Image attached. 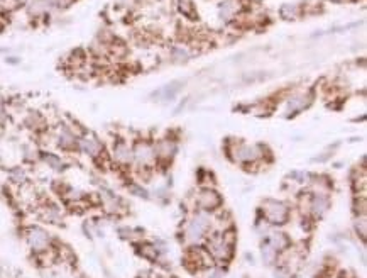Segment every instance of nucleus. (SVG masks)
Segmentation results:
<instances>
[{
    "label": "nucleus",
    "instance_id": "1a4fd4ad",
    "mask_svg": "<svg viewBox=\"0 0 367 278\" xmlns=\"http://www.w3.org/2000/svg\"><path fill=\"white\" fill-rule=\"evenodd\" d=\"M195 204L198 205V211L212 212L222 205V197L218 195V192H215L213 188H203L195 197Z\"/></svg>",
    "mask_w": 367,
    "mask_h": 278
},
{
    "label": "nucleus",
    "instance_id": "393cba45",
    "mask_svg": "<svg viewBox=\"0 0 367 278\" xmlns=\"http://www.w3.org/2000/svg\"><path fill=\"white\" fill-rule=\"evenodd\" d=\"M355 229L360 234L362 239H365V233H367V222H365V216H359L357 221H355Z\"/></svg>",
    "mask_w": 367,
    "mask_h": 278
},
{
    "label": "nucleus",
    "instance_id": "6e6552de",
    "mask_svg": "<svg viewBox=\"0 0 367 278\" xmlns=\"http://www.w3.org/2000/svg\"><path fill=\"white\" fill-rule=\"evenodd\" d=\"M78 151L86 154V156H90V158H93V160H98V158H102L103 156L105 148H103V143L97 136L85 134L83 132L78 139Z\"/></svg>",
    "mask_w": 367,
    "mask_h": 278
},
{
    "label": "nucleus",
    "instance_id": "f8f14e48",
    "mask_svg": "<svg viewBox=\"0 0 367 278\" xmlns=\"http://www.w3.org/2000/svg\"><path fill=\"white\" fill-rule=\"evenodd\" d=\"M328 207H330V200L327 194H320V192H315V195L310 199V204H308V208H310L315 217H322L323 214L328 211Z\"/></svg>",
    "mask_w": 367,
    "mask_h": 278
},
{
    "label": "nucleus",
    "instance_id": "c85d7f7f",
    "mask_svg": "<svg viewBox=\"0 0 367 278\" xmlns=\"http://www.w3.org/2000/svg\"><path fill=\"white\" fill-rule=\"evenodd\" d=\"M52 2H54V7H58V9H66L75 2V0H52Z\"/></svg>",
    "mask_w": 367,
    "mask_h": 278
},
{
    "label": "nucleus",
    "instance_id": "7ed1b4c3",
    "mask_svg": "<svg viewBox=\"0 0 367 278\" xmlns=\"http://www.w3.org/2000/svg\"><path fill=\"white\" fill-rule=\"evenodd\" d=\"M24 236H26V241L29 248L36 253V254H43V253H48L51 250V245H52V239L49 233L39 225H29V228L24 231Z\"/></svg>",
    "mask_w": 367,
    "mask_h": 278
},
{
    "label": "nucleus",
    "instance_id": "aec40b11",
    "mask_svg": "<svg viewBox=\"0 0 367 278\" xmlns=\"http://www.w3.org/2000/svg\"><path fill=\"white\" fill-rule=\"evenodd\" d=\"M178 7H179V12L186 17H190V19H196L198 17L193 0H178Z\"/></svg>",
    "mask_w": 367,
    "mask_h": 278
},
{
    "label": "nucleus",
    "instance_id": "5701e85b",
    "mask_svg": "<svg viewBox=\"0 0 367 278\" xmlns=\"http://www.w3.org/2000/svg\"><path fill=\"white\" fill-rule=\"evenodd\" d=\"M179 83H171V85H166L164 89H161L159 90V94H164V97L162 98H166V100H173L174 95L178 94V90H179Z\"/></svg>",
    "mask_w": 367,
    "mask_h": 278
},
{
    "label": "nucleus",
    "instance_id": "9d476101",
    "mask_svg": "<svg viewBox=\"0 0 367 278\" xmlns=\"http://www.w3.org/2000/svg\"><path fill=\"white\" fill-rule=\"evenodd\" d=\"M112 158L120 166H129L132 165L134 156H132V146L124 139H115L112 144Z\"/></svg>",
    "mask_w": 367,
    "mask_h": 278
},
{
    "label": "nucleus",
    "instance_id": "39448f33",
    "mask_svg": "<svg viewBox=\"0 0 367 278\" xmlns=\"http://www.w3.org/2000/svg\"><path fill=\"white\" fill-rule=\"evenodd\" d=\"M264 154V149L258 144H246V143H237L234 148H232V158L242 165L255 163L258 160L262 158Z\"/></svg>",
    "mask_w": 367,
    "mask_h": 278
},
{
    "label": "nucleus",
    "instance_id": "a878e982",
    "mask_svg": "<svg viewBox=\"0 0 367 278\" xmlns=\"http://www.w3.org/2000/svg\"><path fill=\"white\" fill-rule=\"evenodd\" d=\"M141 254L144 258H148V259H157V250H156V246H151V245H145L141 248Z\"/></svg>",
    "mask_w": 367,
    "mask_h": 278
},
{
    "label": "nucleus",
    "instance_id": "4be33fe9",
    "mask_svg": "<svg viewBox=\"0 0 367 278\" xmlns=\"http://www.w3.org/2000/svg\"><path fill=\"white\" fill-rule=\"evenodd\" d=\"M278 256H279V253L269 245V242H266V245L262 246V259H264L266 265H272L278 259Z\"/></svg>",
    "mask_w": 367,
    "mask_h": 278
},
{
    "label": "nucleus",
    "instance_id": "f257e3e1",
    "mask_svg": "<svg viewBox=\"0 0 367 278\" xmlns=\"http://www.w3.org/2000/svg\"><path fill=\"white\" fill-rule=\"evenodd\" d=\"M235 245V234L232 231H224V233H217L208 237L207 251L212 256V259L217 262H229L234 253Z\"/></svg>",
    "mask_w": 367,
    "mask_h": 278
},
{
    "label": "nucleus",
    "instance_id": "2eb2a0df",
    "mask_svg": "<svg viewBox=\"0 0 367 278\" xmlns=\"http://www.w3.org/2000/svg\"><path fill=\"white\" fill-rule=\"evenodd\" d=\"M266 242H269V245L279 253V251L288 250V246H289V237L284 234V233H281V231H272V233H269V236H267V241H266Z\"/></svg>",
    "mask_w": 367,
    "mask_h": 278
},
{
    "label": "nucleus",
    "instance_id": "a211bd4d",
    "mask_svg": "<svg viewBox=\"0 0 367 278\" xmlns=\"http://www.w3.org/2000/svg\"><path fill=\"white\" fill-rule=\"evenodd\" d=\"M39 149L34 146L32 143H24L21 146V156L24 158V161H29V163H34V161L39 160Z\"/></svg>",
    "mask_w": 367,
    "mask_h": 278
},
{
    "label": "nucleus",
    "instance_id": "9b49d317",
    "mask_svg": "<svg viewBox=\"0 0 367 278\" xmlns=\"http://www.w3.org/2000/svg\"><path fill=\"white\" fill-rule=\"evenodd\" d=\"M154 153H156V161L157 160H164L170 161L174 153H176V143L173 139H159L154 144Z\"/></svg>",
    "mask_w": 367,
    "mask_h": 278
},
{
    "label": "nucleus",
    "instance_id": "f3484780",
    "mask_svg": "<svg viewBox=\"0 0 367 278\" xmlns=\"http://www.w3.org/2000/svg\"><path fill=\"white\" fill-rule=\"evenodd\" d=\"M41 217L44 219L46 222L49 224H60L61 222V211L58 208V205H46L41 208Z\"/></svg>",
    "mask_w": 367,
    "mask_h": 278
},
{
    "label": "nucleus",
    "instance_id": "20e7f679",
    "mask_svg": "<svg viewBox=\"0 0 367 278\" xmlns=\"http://www.w3.org/2000/svg\"><path fill=\"white\" fill-rule=\"evenodd\" d=\"M262 214H264V219L269 224L281 225L284 222H288L289 207L281 200L267 199V200H264V204H262Z\"/></svg>",
    "mask_w": 367,
    "mask_h": 278
},
{
    "label": "nucleus",
    "instance_id": "f03ea898",
    "mask_svg": "<svg viewBox=\"0 0 367 278\" xmlns=\"http://www.w3.org/2000/svg\"><path fill=\"white\" fill-rule=\"evenodd\" d=\"M212 216L210 212L205 211H198L193 219L188 222L185 229V239L190 245H198L200 241H203L208 234L210 228H212Z\"/></svg>",
    "mask_w": 367,
    "mask_h": 278
},
{
    "label": "nucleus",
    "instance_id": "cd10ccee",
    "mask_svg": "<svg viewBox=\"0 0 367 278\" xmlns=\"http://www.w3.org/2000/svg\"><path fill=\"white\" fill-rule=\"evenodd\" d=\"M173 58L176 61H186L188 60V53H186V49H183V48H174L173 49Z\"/></svg>",
    "mask_w": 367,
    "mask_h": 278
},
{
    "label": "nucleus",
    "instance_id": "7c9ffc66",
    "mask_svg": "<svg viewBox=\"0 0 367 278\" xmlns=\"http://www.w3.org/2000/svg\"><path fill=\"white\" fill-rule=\"evenodd\" d=\"M17 2H29V0H17Z\"/></svg>",
    "mask_w": 367,
    "mask_h": 278
},
{
    "label": "nucleus",
    "instance_id": "ddd939ff",
    "mask_svg": "<svg viewBox=\"0 0 367 278\" xmlns=\"http://www.w3.org/2000/svg\"><path fill=\"white\" fill-rule=\"evenodd\" d=\"M52 7H54L52 0H29L26 10L31 17H43L48 14Z\"/></svg>",
    "mask_w": 367,
    "mask_h": 278
},
{
    "label": "nucleus",
    "instance_id": "412c9836",
    "mask_svg": "<svg viewBox=\"0 0 367 278\" xmlns=\"http://www.w3.org/2000/svg\"><path fill=\"white\" fill-rule=\"evenodd\" d=\"M26 126L27 127H31V129L34 131H41V129H44V119H43V115L38 114V112H31L26 117Z\"/></svg>",
    "mask_w": 367,
    "mask_h": 278
},
{
    "label": "nucleus",
    "instance_id": "bb28decb",
    "mask_svg": "<svg viewBox=\"0 0 367 278\" xmlns=\"http://www.w3.org/2000/svg\"><path fill=\"white\" fill-rule=\"evenodd\" d=\"M10 178H12V180L17 182V183H22V182L26 180V171L22 170L21 166H15V168H12V177H10Z\"/></svg>",
    "mask_w": 367,
    "mask_h": 278
},
{
    "label": "nucleus",
    "instance_id": "423d86ee",
    "mask_svg": "<svg viewBox=\"0 0 367 278\" xmlns=\"http://www.w3.org/2000/svg\"><path fill=\"white\" fill-rule=\"evenodd\" d=\"M132 156L134 161L139 168L142 170H148L154 163H156V153H154V146L148 141H137L132 146Z\"/></svg>",
    "mask_w": 367,
    "mask_h": 278
},
{
    "label": "nucleus",
    "instance_id": "dca6fc26",
    "mask_svg": "<svg viewBox=\"0 0 367 278\" xmlns=\"http://www.w3.org/2000/svg\"><path fill=\"white\" fill-rule=\"evenodd\" d=\"M238 10H241V0H225V2L220 4V15L225 21L237 15Z\"/></svg>",
    "mask_w": 367,
    "mask_h": 278
},
{
    "label": "nucleus",
    "instance_id": "4468645a",
    "mask_svg": "<svg viewBox=\"0 0 367 278\" xmlns=\"http://www.w3.org/2000/svg\"><path fill=\"white\" fill-rule=\"evenodd\" d=\"M39 161H43L46 166H49L51 170H56V171H61L63 168H65V161L61 160V156L51 151H41Z\"/></svg>",
    "mask_w": 367,
    "mask_h": 278
},
{
    "label": "nucleus",
    "instance_id": "c756f323",
    "mask_svg": "<svg viewBox=\"0 0 367 278\" xmlns=\"http://www.w3.org/2000/svg\"><path fill=\"white\" fill-rule=\"evenodd\" d=\"M2 31H4V22L0 21V32H2Z\"/></svg>",
    "mask_w": 367,
    "mask_h": 278
},
{
    "label": "nucleus",
    "instance_id": "b1692460",
    "mask_svg": "<svg viewBox=\"0 0 367 278\" xmlns=\"http://www.w3.org/2000/svg\"><path fill=\"white\" fill-rule=\"evenodd\" d=\"M281 15L284 19H295V17L298 15V7L293 4H284L281 7Z\"/></svg>",
    "mask_w": 367,
    "mask_h": 278
},
{
    "label": "nucleus",
    "instance_id": "6ab92c4d",
    "mask_svg": "<svg viewBox=\"0 0 367 278\" xmlns=\"http://www.w3.org/2000/svg\"><path fill=\"white\" fill-rule=\"evenodd\" d=\"M310 103V98L305 97V95H296L293 98H289V103H288V111L289 112H298L303 111L305 107H308Z\"/></svg>",
    "mask_w": 367,
    "mask_h": 278
},
{
    "label": "nucleus",
    "instance_id": "0eeeda50",
    "mask_svg": "<svg viewBox=\"0 0 367 278\" xmlns=\"http://www.w3.org/2000/svg\"><path fill=\"white\" fill-rule=\"evenodd\" d=\"M80 132H77L71 126L63 124L60 126V129L54 134V141L56 146L63 149V151H78V139H80Z\"/></svg>",
    "mask_w": 367,
    "mask_h": 278
}]
</instances>
